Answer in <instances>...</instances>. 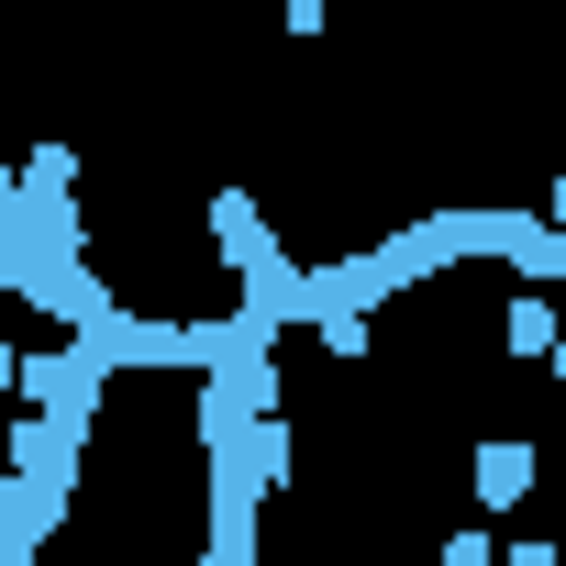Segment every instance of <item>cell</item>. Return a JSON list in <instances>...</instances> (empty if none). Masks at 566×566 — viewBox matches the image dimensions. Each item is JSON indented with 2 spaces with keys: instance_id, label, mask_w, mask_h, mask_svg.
Masks as SVG:
<instances>
[{
  "instance_id": "cell-1",
  "label": "cell",
  "mask_w": 566,
  "mask_h": 566,
  "mask_svg": "<svg viewBox=\"0 0 566 566\" xmlns=\"http://www.w3.org/2000/svg\"><path fill=\"white\" fill-rule=\"evenodd\" d=\"M323 422H334L356 455H378L400 489L478 478V455H522V444H533V433H500V444H389V422H378V411H356L345 389H334V411H323ZM378 522H389L378 500H334V533H312V555H356V544H378ZM400 566H478V555H467V544H444V533H400Z\"/></svg>"
}]
</instances>
